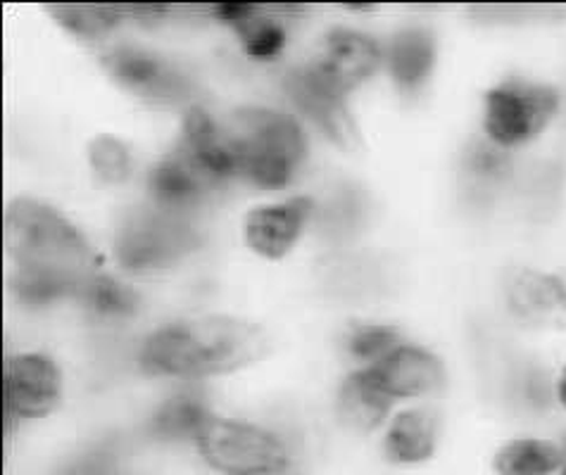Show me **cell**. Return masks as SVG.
<instances>
[{
  "label": "cell",
  "instance_id": "14",
  "mask_svg": "<svg viewBox=\"0 0 566 475\" xmlns=\"http://www.w3.org/2000/svg\"><path fill=\"white\" fill-rule=\"evenodd\" d=\"M214 183L177 148L150 171L153 204L167 212L191 214Z\"/></svg>",
  "mask_w": 566,
  "mask_h": 475
},
{
  "label": "cell",
  "instance_id": "8",
  "mask_svg": "<svg viewBox=\"0 0 566 475\" xmlns=\"http://www.w3.org/2000/svg\"><path fill=\"white\" fill-rule=\"evenodd\" d=\"M289 98L301 113L317 124L326 138L340 148H355L359 140L357 122L348 107L345 91H340L317 65L297 67L286 76Z\"/></svg>",
  "mask_w": 566,
  "mask_h": 475
},
{
  "label": "cell",
  "instance_id": "5",
  "mask_svg": "<svg viewBox=\"0 0 566 475\" xmlns=\"http://www.w3.org/2000/svg\"><path fill=\"white\" fill-rule=\"evenodd\" d=\"M198 233L186 214L157 204L134 210L122 221L115 238L117 260L134 274H157L196 250Z\"/></svg>",
  "mask_w": 566,
  "mask_h": 475
},
{
  "label": "cell",
  "instance_id": "12",
  "mask_svg": "<svg viewBox=\"0 0 566 475\" xmlns=\"http://www.w3.org/2000/svg\"><path fill=\"white\" fill-rule=\"evenodd\" d=\"M507 305L526 324L566 326V268L555 274L522 268L510 276Z\"/></svg>",
  "mask_w": 566,
  "mask_h": 475
},
{
  "label": "cell",
  "instance_id": "3",
  "mask_svg": "<svg viewBox=\"0 0 566 475\" xmlns=\"http://www.w3.org/2000/svg\"><path fill=\"white\" fill-rule=\"evenodd\" d=\"M235 155L239 177L260 188L289 186L307 155L301 122L272 107H241L222 122Z\"/></svg>",
  "mask_w": 566,
  "mask_h": 475
},
{
  "label": "cell",
  "instance_id": "4",
  "mask_svg": "<svg viewBox=\"0 0 566 475\" xmlns=\"http://www.w3.org/2000/svg\"><path fill=\"white\" fill-rule=\"evenodd\" d=\"M559 93L533 78L510 76L483 98V131L493 146L507 150L541 136L559 113Z\"/></svg>",
  "mask_w": 566,
  "mask_h": 475
},
{
  "label": "cell",
  "instance_id": "20",
  "mask_svg": "<svg viewBox=\"0 0 566 475\" xmlns=\"http://www.w3.org/2000/svg\"><path fill=\"white\" fill-rule=\"evenodd\" d=\"M93 316L105 321H115V319H127V316L134 314L138 297L136 293L124 285L122 281L105 276V274H93L82 288H78L76 297Z\"/></svg>",
  "mask_w": 566,
  "mask_h": 475
},
{
  "label": "cell",
  "instance_id": "17",
  "mask_svg": "<svg viewBox=\"0 0 566 475\" xmlns=\"http://www.w3.org/2000/svg\"><path fill=\"white\" fill-rule=\"evenodd\" d=\"M438 421L429 409H407L390 421L386 454L396 464H421L433 456Z\"/></svg>",
  "mask_w": 566,
  "mask_h": 475
},
{
  "label": "cell",
  "instance_id": "1",
  "mask_svg": "<svg viewBox=\"0 0 566 475\" xmlns=\"http://www.w3.org/2000/svg\"><path fill=\"white\" fill-rule=\"evenodd\" d=\"M6 247L18 274L14 291L29 305H51L76 297L98 274V257L70 219L51 204L18 198L6 212Z\"/></svg>",
  "mask_w": 566,
  "mask_h": 475
},
{
  "label": "cell",
  "instance_id": "25",
  "mask_svg": "<svg viewBox=\"0 0 566 475\" xmlns=\"http://www.w3.org/2000/svg\"><path fill=\"white\" fill-rule=\"evenodd\" d=\"M314 217H317V212H314ZM319 217H322L324 231L334 235H345L359 224L361 208L355 196H338L336 200L326 204Z\"/></svg>",
  "mask_w": 566,
  "mask_h": 475
},
{
  "label": "cell",
  "instance_id": "21",
  "mask_svg": "<svg viewBox=\"0 0 566 475\" xmlns=\"http://www.w3.org/2000/svg\"><path fill=\"white\" fill-rule=\"evenodd\" d=\"M210 411L202 400L193 394H179V398L167 400L157 411L150 431L163 440H193L200 433L202 423L208 421Z\"/></svg>",
  "mask_w": 566,
  "mask_h": 475
},
{
  "label": "cell",
  "instance_id": "26",
  "mask_svg": "<svg viewBox=\"0 0 566 475\" xmlns=\"http://www.w3.org/2000/svg\"><path fill=\"white\" fill-rule=\"evenodd\" d=\"M557 400L559 404L566 409V367L562 369V376L557 380Z\"/></svg>",
  "mask_w": 566,
  "mask_h": 475
},
{
  "label": "cell",
  "instance_id": "23",
  "mask_svg": "<svg viewBox=\"0 0 566 475\" xmlns=\"http://www.w3.org/2000/svg\"><path fill=\"white\" fill-rule=\"evenodd\" d=\"M400 345H402V340L398 336V330L390 326H381V324H361V326L353 328L348 340H345V347H348L350 357L365 363V367H374V363H379Z\"/></svg>",
  "mask_w": 566,
  "mask_h": 475
},
{
  "label": "cell",
  "instance_id": "15",
  "mask_svg": "<svg viewBox=\"0 0 566 475\" xmlns=\"http://www.w3.org/2000/svg\"><path fill=\"white\" fill-rule=\"evenodd\" d=\"M390 394L379 386L369 367L350 373L338 388V419L355 433H371L379 428L392 407Z\"/></svg>",
  "mask_w": 566,
  "mask_h": 475
},
{
  "label": "cell",
  "instance_id": "9",
  "mask_svg": "<svg viewBox=\"0 0 566 475\" xmlns=\"http://www.w3.org/2000/svg\"><path fill=\"white\" fill-rule=\"evenodd\" d=\"M62 400V376L43 355H18L6 363V409L18 419H43Z\"/></svg>",
  "mask_w": 566,
  "mask_h": 475
},
{
  "label": "cell",
  "instance_id": "13",
  "mask_svg": "<svg viewBox=\"0 0 566 475\" xmlns=\"http://www.w3.org/2000/svg\"><path fill=\"white\" fill-rule=\"evenodd\" d=\"M369 369L392 400L423 398V394L436 392L446 380L443 363L436 355L407 342Z\"/></svg>",
  "mask_w": 566,
  "mask_h": 475
},
{
  "label": "cell",
  "instance_id": "22",
  "mask_svg": "<svg viewBox=\"0 0 566 475\" xmlns=\"http://www.w3.org/2000/svg\"><path fill=\"white\" fill-rule=\"evenodd\" d=\"M88 162L103 181L119 183L132 171V150L113 134H98L88 142Z\"/></svg>",
  "mask_w": 566,
  "mask_h": 475
},
{
  "label": "cell",
  "instance_id": "6",
  "mask_svg": "<svg viewBox=\"0 0 566 475\" xmlns=\"http://www.w3.org/2000/svg\"><path fill=\"white\" fill-rule=\"evenodd\" d=\"M200 456L224 475H281L289 466L283 442L255 423L210 414L196 435Z\"/></svg>",
  "mask_w": 566,
  "mask_h": 475
},
{
  "label": "cell",
  "instance_id": "18",
  "mask_svg": "<svg viewBox=\"0 0 566 475\" xmlns=\"http://www.w3.org/2000/svg\"><path fill=\"white\" fill-rule=\"evenodd\" d=\"M217 14L239 31L248 55L270 60L286 45V27H283V22L272 18V14H264L255 6L227 3L217 8Z\"/></svg>",
  "mask_w": 566,
  "mask_h": 475
},
{
  "label": "cell",
  "instance_id": "7",
  "mask_svg": "<svg viewBox=\"0 0 566 475\" xmlns=\"http://www.w3.org/2000/svg\"><path fill=\"white\" fill-rule=\"evenodd\" d=\"M103 65L124 88L153 105H186L193 84L184 72L140 45H115L103 55Z\"/></svg>",
  "mask_w": 566,
  "mask_h": 475
},
{
  "label": "cell",
  "instance_id": "27",
  "mask_svg": "<svg viewBox=\"0 0 566 475\" xmlns=\"http://www.w3.org/2000/svg\"><path fill=\"white\" fill-rule=\"evenodd\" d=\"M559 468H557V473L555 475H566V437H564V442L559 445Z\"/></svg>",
  "mask_w": 566,
  "mask_h": 475
},
{
  "label": "cell",
  "instance_id": "11",
  "mask_svg": "<svg viewBox=\"0 0 566 475\" xmlns=\"http://www.w3.org/2000/svg\"><path fill=\"white\" fill-rule=\"evenodd\" d=\"M384 51L374 36L357 29H334L324 41V51L314 62L332 82L350 93L381 67Z\"/></svg>",
  "mask_w": 566,
  "mask_h": 475
},
{
  "label": "cell",
  "instance_id": "16",
  "mask_svg": "<svg viewBox=\"0 0 566 475\" xmlns=\"http://www.w3.org/2000/svg\"><path fill=\"white\" fill-rule=\"evenodd\" d=\"M384 60L402 93H417L436 67V39L429 29L407 27L390 39Z\"/></svg>",
  "mask_w": 566,
  "mask_h": 475
},
{
  "label": "cell",
  "instance_id": "10",
  "mask_svg": "<svg viewBox=\"0 0 566 475\" xmlns=\"http://www.w3.org/2000/svg\"><path fill=\"white\" fill-rule=\"evenodd\" d=\"M314 210L317 202L310 196H295L250 210L243 226L248 247L264 260L286 257L314 219Z\"/></svg>",
  "mask_w": 566,
  "mask_h": 475
},
{
  "label": "cell",
  "instance_id": "2",
  "mask_svg": "<svg viewBox=\"0 0 566 475\" xmlns=\"http://www.w3.org/2000/svg\"><path fill=\"white\" fill-rule=\"evenodd\" d=\"M266 336L239 316L208 314L157 328L140 345V363L157 376L208 378L250 367L264 357Z\"/></svg>",
  "mask_w": 566,
  "mask_h": 475
},
{
  "label": "cell",
  "instance_id": "24",
  "mask_svg": "<svg viewBox=\"0 0 566 475\" xmlns=\"http://www.w3.org/2000/svg\"><path fill=\"white\" fill-rule=\"evenodd\" d=\"M51 12L76 34L101 36L113 29L127 10L117 6H55Z\"/></svg>",
  "mask_w": 566,
  "mask_h": 475
},
{
  "label": "cell",
  "instance_id": "19",
  "mask_svg": "<svg viewBox=\"0 0 566 475\" xmlns=\"http://www.w3.org/2000/svg\"><path fill=\"white\" fill-rule=\"evenodd\" d=\"M559 447L545 440L522 437L507 442L495 458L497 475H555L559 468Z\"/></svg>",
  "mask_w": 566,
  "mask_h": 475
}]
</instances>
